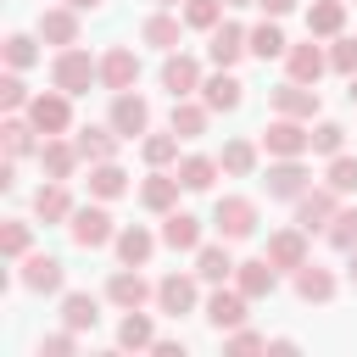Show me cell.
Instances as JSON below:
<instances>
[{"label": "cell", "mask_w": 357, "mask_h": 357, "mask_svg": "<svg viewBox=\"0 0 357 357\" xmlns=\"http://www.w3.org/2000/svg\"><path fill=\"white\" fill-rule=\"evenodd\" d=\"M201 128H206V112L190 106V100H173V134H178V139H195Z\"/></svg>", "instance_id": "cell-37"}, {"label": "cell", "mask_w": 357, "mask_h": 357, "mask_svg": "<svg viewBox=\"0 0 357 357\" xmlns=\"http://www.w3.org/2000/svg\"><path fill=\"white\" fill-rule=\"evenodd\" d=\"M351 284H357V245H351Z\"/></svg>", "instance_id": "cell-53"}, {"label": "cell", "mask_w": 357, "mask_h": 357, "mask_svg": "<svg viewBox=\"0 0 357 357\" xmlns=\"http://www.w3.org/2000/svg\"><path fill=\"white\" fill-rule=\"evenodd\" d=\"M145 45H156V50H173L178 45V17H167V11H156V17H145Z\"/></svg>", "instance_id": "cell-35"}, {"label": "cell", "mask_w": 357, "mask_h": 357, "mask_svg": "<svg viewBox=\"0 0 357 357\" xmlns=\"http://www.w3.org/2000/svg\"><path fill=\"white\" fill-rule=\"evenodd\" d=\"M223 167H229V173H251V167H257V151H251L245 139H229V145H223Z\"/></svg>", "instance_id": "cell-44"}, {"label": "cell", "mask_w": 357, "mask_h": 357, "mask_svg": "<svg viewBox=\"0 0 357 357\" xmlns=\"http://www.w3.org/2000/svg\"><path fill=\"white\" fill-rule=\"evenodd\" d=\"M346 28V6L340 0H312V11H307V33H340Z\"/></svg>", "instance_id": "cell-26"}, {"label": "cell", "mask_w": 357, "mask_h": 357, "mask_svg": "<svg viewBox=\"0 0 357 357\" xmlns=\"http://www.w3.org/2000/svg\"><path fill=\"white\" fill-rule=\"evenodd\" d=\"M284 67H290L296 84H318V73L329 67V56H324L318 45H290V50H284Z\"/></svg>", "instance_id": "cell-16"}, {"label": "cell", "mask_w": 357, "mask_h": 357, "mask_svg": "<svg viewBox=\"0 0 357 357\" xmlns=\"http://www.w3.org/2000/svg\"><path fill=\"white\" fill-rule=\"evenodd\" d=\"M245 50H251V45H245V28H234V22H218V28H212V45H206V56H212L218 67H234Z\"/></svg>", "instance_id": "cell-13"}, {"label": "cell", "mask_w": 357, "mask_h": 357, "mask_svg": "<svg viewBox=\"0 0 357 357\" xmlns=\"http://www.w3.org/2000/svg\"><path fill=\"white\" fill-rule=\"evenodd\" d=\"M156 301H162V312H190L195 307V279H184V273H167L162 284H156Z\"/></svg>", "instance_id": "cell-22"}, {"label": "cell", "mask_w": 357, "mask_h": 357, "mask_svg": "<svg viewBox=\"0 0 357 357\" xmlns=\"http://www.w3.org/2000/svg\"><path fill=\"white\" fill-rule=\"evenodd\" d=\"M89 190H95L100 201H112V195H123V190H128V173H123L117 162H95V173H89Z\"/></svg>", "instance_id": "cell-33"}, {"label": "cell", "mask_w": 357, "mask_h": 357, "mask_svg": "<svg viewBox=\"0 0 357 357\" xmlns=\"http://www.w3.org/2000/svg\"><path fill=\"white\" fill-rule=\"evenodd\" d=\"M240 89H245V84L229 78V67H223V73H212V78L201 84V100H206V112H234V106H240Z\"/></svg>", "instance_id": "cell-17"}, {"label": "cell", "mask_w": 357, "mask_h": 357, "mask_svg": "<svg viewBox=\"0 0 357 357\" xmlns=\"http://www.w3.org/2000/svg\"><path fill=\"white\" fill-rule=\"evenodd\" d=\"M134 78H139V61H134V50H128V45H117V50H106V56H100V84H106L112 95L134 89Z\"/></svg>", "instance_id": "cell-7"}, {"label": "cell", "mask_w": 357, "mask_h": 357, "mask_svg": "<svg viewBox=\"0 0 357 357\" xmlns=\"http://www.w3.org/2000/svg\"><path fill=\"white\" fill-rule=\"evenodd\" d=\"M324 234H329V245H335V251H351V245H357V206L335 212V223H329Z\"/></svg>", "instance_id": "cell-40"}, {"label": "cell", "mask_w": 357, "mask_h": 357, "mask_svg": "<svg viewBox=\"0 0 357 357\" xmlns=\"http://www.w3.org/2000/svg\"><path fill=\"white\" fill-rule=\"evenodd\" d=\"M50 78H56V89H67V95H84L95 78H100V61H89V50H61L56 56V67H50Z\"/></svg>", "instance_id": "cell-1"}, {"label": "cell", "mask_w": 357, "mask_h": 357, "mask_svg": "<svg viewBox=\"0 0 357 357\" xmlns=\"http://www.w3.org/2000/svg\"><path fill=\"white\" fill-rule=\"evenodd\" d=\"M329 190H335V195H351V190H357V156H346V151L329 156Z\"/></svg>", "instance_id": "cell-38"}, {"label": "cell", "mask_w": 357, "mask_h": 357, "mask_svg": "<svg viewBox=\"0 0 357 357\" xmlns=\"http://www.w3.org/2000/svg\"><path fill=\"white\" fill-rule=\"evenodd\" d=\"M307 167H301V156H279L273 167H268V195H284V201H296L301 190H307Z\"/></svg>", "instance_id": "cell-10"}, {"label": "cell", "mask_w": 357, "mask_h": 357, "mask_svg": "<svg viewBox=\"0 0 357 357\" xmlns=\"http://www.w3.org/2000/svg\"><path fill=\"white\" fill-rule=\"evenodd\" d=\"M268 262L273 268H301L307 262V229L296 223V229H279L273 240H268Z\"/></svg>", "instance_id": "cell-12"}, {"label": "cell", "mask_w": 357, "mask_h": 357, "mask_svg": "<svg viewBox=\"0 0 357 357\" xmlns=\"http://www.w3.org/2000/svg\"><path fill=\"white\" fill-rule=\"evenodd\" d=\"M33 56H39V50H33L28 33H11V39H6V61H11V67H33Z\"/></svg>", "instance_id": "cell-45"}, {"label": "cell", "mask_w": 357, "mask_h": 357, "mask_svg": "<svg viewBox=\"0 0 357 357\" xmlns=\"http://www.w3.org/2000/svg\"><path fill=\"white\" fill-rule=\"evenodd\" d=\"M229 346H234V351H262L268 340H262V335H251V329H234V335H229Z\"/></svg>", "instance_id": "cell-49"}, {"label": "cell", "mask_w": 357, "mask_h": 357, "mask_svg": "<svg viewBox=\"0 0 357 357\" xmlns=\"http://www.w3.org/2000/svg\"><path fill=\"white\" fill-rule=\"evenodd\" d=\"M73 162H78V145L45 134V145H39V167H45L50 178H73Z\"/></svg>", "instance_id": "cell-23"}, {"label": "cell", "mask_w": 357, "mask_h": 357, "mask_svg": "<svg viewBox=\"0 0 357 357\" xmlns=\"http://www.w3.org/2000/svg\"><path fill=\"white\" fill-rule=\"evenodd\" d=\"M162 245H173V251H201V218H190V212H167V223H162Z\"/></svg>", "instance_id": "cell-18"}, {"label": "cell", "mask_w": 357, "mask_h": 357, "mask_svg": "<svg viewBox=\"0 0 357 357\" xmlns=\"http://www.w3.org/2000/svg\"><path fill=\"white\" fill-rule=\"evenodd\" d=\"M39 33L50 39V45H73L78 39V11L67 6V11H39Z\"/></svg>", "instance_id": "cell-27"}, {"label": "cell", "mask_w": 357, "mask_h": 357, "mask_svg": "<svg viewBox=\"0 0 357 357\" xmlns=\"http://www.w3.org/2000/svg\"><path fill=\"white\" fill-rule=\"evenodd\" d=\"M73 145H78L84 162H112V156H117V128H112V134H106V128H84Z\"/></svg>", "instance_id": "cell-28"}, {"label": "cell", "mask_w": 357, "mask_h": 357, "mask_svg": "<svg viewBox=\"0 0 357 357\" xmlns=\"http://www.w3.org/2000/svg\"><path fill=\"white\" fill-rule=\"evenodd\" d=\"M67 6H73V11H95L100 0H67Z\"/></svg>", "instance_id": "cell-52"}, {"label": "cell", "mask_w": 357, "mask_h": 357, "mask_svg": "<svg viewBox=\"0 0 357 357\" xmlns=\"http://www.w3.org/2000/svg\"><path fill=\"white\" fill-rule=\"evenodd\" d=\"M73 335H78V329H73ZM73 335H50V340H45V351H73Z\"/></svg>", "instance_id": "cell-51"}, {"label": "cell", "mask_w": 357, "mask_h": 357, "mask_svg": "<svg viewBox=\"0 0 357 357\" xmlns=\"http://www.w3.org/2000/svg\"><path fill=\"white\" fill-rule=\"evenodd\" d=\"M245 45H251V56H257V61H273V56H284V50H290V45H284V33H279L273 22L251 28V33H245Z\"/></svg>", "instance_id": "cell-31"}, {"label": "cell", "mask_w": 357, "mask_h": 357, "mask_svg": "<svg viewBox=\"0 0 357 357\" xmlns=\"http://www.w3.org/2000/svg\"><path fill=\"white\" fill-rule=\"evenodd\" d=\"M151 251H156L151 229H139V223H134V229H117V257H123L128 268H139V262H145Z\"/></svg>", "instance_id": "cell-29"}, {"label": "cell", "mask_w": 357, "mask_h": 357, "mask_svg": "<svg viewBox=\"0 0 357 357\" xmlns=\"http://www.w3.org/2000/svg\"><path fill=\"white\" fill-rule=\"evenodd\" d=\"M329 67L346 73V78H357V39H340V45L329 50Z\"/></svg>", "instance_id": "cell-47"}, {"label": "cell", "mask_w": 357, "mask_h": 357, "mask_svg": "<svg viewBox=\"0 0 357 357\" xmlns=\"http://www.w3.org/2000/svg\"><path fill=\"white\" fill-rule=\"evenodd\" d=\"M223 6H229V0H184V22L212 33V28H218V17H223Z\"/></svg>", "instance_id": "cell-39"}, {"label": "cell", "mask_w": 357, "mask_h": 357, "mask_svg": "<svg viewBox=\"0 0 357 357\" xmlns=\"http://www.w3.org/2000/svg\"><path fill=\"white\" fill-rule=\"evenodd\" d=\"M212 223H218L223 240H251V234H257V206H251L245 195H223V201L212 206Z\"/></svg>", "instance_id": "cell-2"}, {"label": "cell", "mask_w": 357, "mask_h": 357, "mask_svg": "<svg viewBox=\"0 0 357 357\" xmlns=\"http://www.w3.org/2000/svg\"><path fill=\"white\" fill-rule=\"evenodd\" d=\"M0 106H6V112L28 106V89H22V78H17V73H6V78H0Z\"/></svg>", "instance_id": "cell-48"}, {"label": "cell", "mask_w": 357, "mask_h": 357, "mask_svg": "<svg viewBox=\"0 0 357 357\" xmlns=\"http://www.w3.org/2000/svg\"><path fill=\"white\" fill-rule=\"evenodd\" d=\"M117 346H156V335H151V318L134 307L123 324H117Z\"/></svg>", "instance_id": "cell-36"}, {"label": "cell", "mask_w": 357, "mask_h": 357, "mask_svg": "<svg viewBox=\"0 0 357 357\" xmlns=\"http://www.w3.org/2000/svg\"><path fill=\"white\" fill-rule=\"evenodd\" d=\"M173 156H178V134H151V139H145V162H151V167H167Z\"/></svg>", "instance_id": "cell-43"}, {"label": "cell", "mask_w": 357, "mask_h": 357, "mask_svg": "<svg viewBox=\"0 0 357 357\" xmlns=\"http://www.w3.org/2000/svg\"><path fill=\"white\" fill-rule=\"evenodd\" d=\"M268 17H284V11H296V0H257Z\"/></svg>", "instance_id": "cell-50"}, {"label": "cell", "mask_w": 357, "mask_h": 357, "mask_svg": "<svg viewBox=\"0 0 357 357\" xmlns=\"http://www.w3.org/2000/svg\"><path fill=\"white\" fill-rule=\"evenodd\" d=\"M156 6H178V0H156Z\"/></svg>", "instance_id": "cell-56"}, {"label": "cell", "mask_w": 357, "mask_h": 357, "mask_svg": "<svg viewBox=\"0 0 357 357\" xmlns=\"http://www.w3.org/2000/svg\"><path fill=\"white\" fill-rule=\"evenodd\" d=\"M61 318H67V329H95V318H100V307H95V296H84V290H73V296L61 301Z\"/></svg>", "instance_id": "cell-34"}, {"label": "cell", "mask_w": 357, "mask_h": 357, "mask_svg": "<svg viewBox=\"0 0 357 357\" xmlns=\"http://www.w3.org/2000/svg\"><path fill=\"white\" fill-rule=\"evenodd\" d=\"M22 284H28V290H45V296H50V290H61V262H56V257H45V251H39V257H28V262H22Z\"/></svg>", "instance_id": "cell-24"}, {"label": "cell", "mask_w": 357, "mask_h": 357, "mask_svg": "<svg viewBox=\"0 0 357 357\" xmlns=\"http://www.w3.org/2000/svg\"><path fill=\"white\" fill-rule=\"evenodd\" d=\"M262 145H268V156H301V151H312V128H301V117H273L262 128Z\"/></svg>", "instance_id": "cell-3"}, {"label": "cell", "mask_w": 357, "mask_h": 357, "mask_svg": "<svg viewBox=\"0 0 357 357\" xmlns=\"http://www.w3.org/2000/svg\"><path fill=\"white\" fill-rule=\"evenodd\" d=\"M296 296H301V301H329V296H335V273L318 268V262H301V268H296Z\"/></svg>", "instance_id": "cell-20"}, {"label": "cell", "mask_w": 357, "mask_h": 357, "mask_svg": "<svg viewBox=\"0 0 357 357\" xmlns=\"http://www.w3.org/2000/svg\"><path fill=\"white\" fill-rule=\"evenodd\" d=\"M139 201H145L151 212H167V206L178 201V173H173V178H167V173H151L145 190H139Z\"/></svg>", "instance_id": "cell-30"}, {"label": "cell", "mask_w": 357, "mask_h": 357, "mask_svg": "<svg viewBox=\"0 0 357 357\" xmlns=\"http://www.w3.org/2000/svg\"><path fill=\"white\" fill-rule=\"evenodd\" d=\"M312 151H318V156H340V151H346V128H340V123H318V128H312Z\"/></svg>", "instance_id": "cell-42"}, {"label": "cell", "mask_w": 357, "mask_h": 357, "mask_svg": "<svg viewBox=\"0 0 357 357\" xmlns=\"http://www.w3.org/2000/svg\"><path fill=\"white\" fill-rule=\"evenodd\" d=\"M162 89H167L173 100H184L190 89H201V67H195L190 56H167V61H162Z\"/></svg>", "instance_id": "cell-14"}, {"label": "cell", "mask_w": 357, "mask_h": 357, "mask_svg": "<svg viewBox=\"0 0 357 357\" xmlns=\"http://www.w3.org/2000/svg\"><path fill=\"white\" fill-rule=\"evenodd\" d=\"M273 112H279V117H301V123H312V117H318V89L290 78L284 89H273Z\"/></svg>", "instance_id": "cell-8"}, {"label": "cell", "mask_w": 357, "mask_h": 357, "mask_svg": "<svg viewBox=\"0 0 357 357\" xmlns=\"http://www.w3.org/2000/svg\"><path fill=\"white\" fill-rule=\"evenodd\" d=\"M234 273V257L223 251V245H201L195 251V279H206V284H223Z\"/></svg>", "instance_id": "cell-25"}, {"label": "cell", "mask_w": 357, "mask_h": 357, "mask_svg": "<svg viewBox=\"0 0 357 357\" xmlns=\"http://www.w3.org/2000/svg\"><path fill=\"white\" fill-rule=\"evenodd\" d=\"M0 251H6V257H22V251H28V223L11 218V223L0 229Z\"/></svg>", "instance_id": "cell-46"}, {"label": "cell", "mask_w": 357, "mask_h": 357, "mask_svg": "<svg viewBox=\"0 0 357 357\" xmlns=\"http://www.w3.org/2000/svg\"><path fill=\"white\" fill-rule=\"evenodd\" d=\"M245 301H251V296H245L240 284H234V290H212L206 324H212V329H240V324H245Z\"/></svg>", "instance_id": "cell-9"}, {"label": "cell", "mask_w": 357, "mask_h": 357, "mask_svg": "<svg viewBox=\"0 0 357 357\" xmlns=\"http://www.w3.org/2000/svg\"><path fill=\"white\" fill-rule=\"evenodd\" d=\"M229 6H257V0H229Z\"/></svg>", "instance_id": "cell-54"}, {"label": "cell", "mask_w": 357, "mask_h": 357, "mask_svg": "<svg viewBox=\"0 0 357 357\" xmlns=\"http://www.w3.org/2000/svg\"><path fill=\"white\" fill-rule=\"evenodd\" d=\"M0 134H6V156H28V151H33V134H39V128H33V123H17V117H11V123H6Z\"/></svg>", "instance_id": "cell-41"}, {"label": "cell", "mask_w": 357, "mask_h": 357, "mask_svg": "<svg viewBox=\"0 0 357 357\" xmlns=\"http://www.w3.org/2000/svg\"><path fill=\"white\" fill-rule=\"evenodd\" d=\"M234 284L257 301V296H273L279 273H273V262H268V257H257V262H234Z\"/></svg>", "instance_id": "cell-15"}, {"label": "cell", "mask_w": 357, "mask_h": 357, "mask_svg": "<svg viewBox=\"0 0 357 357\" xmlns=\"http://www.w3.org/2000/svg\"><path fill=\"white\" fill-rule=\"evenodd\" d=\"M212 178H218V162L212 156H184L178 162V184L184 190H212Z\"/></svg>", "instance_id": "cell-32"}, {"label": "cell", "mask_w": 357, "mask_h": 357, "mask_svg": "<svg viewBox=\"0 0 357 357\" xmlns=\"http://www.w3.org/2000/svg\"><path fill=\"white\" fill-rule=\"evenodd\" d=\"M106 296L123 307V312H134V307H145V296H151V284L134 273V268H123V273H112V284H106Z\"/></svg>", "instance_id": "cell-21"}, {"label": "cell", "mask_w": 357, "mask_h": 357, "mask_svg": "<svg viewBox=\"0 0 357 357\" xmlns=\"http://www.w3.org/2000/svg\"><path fill=\"white\" fill-rule=\"evenodd\" d=\"M351 106H357V78H351Z\"/></svg>", "instance_id": "cell-55"}, {"label": "cell", "mask_w": 357, "mask_h": 357, "mask_svg": "<svg viewBox=\"0 0 357 357\" xmlns=\"http://www.w3.org/2000/svg\"><path fill=\"white\" fill-rule=\"evenodd\" d=\"M335 212H340V206H335V190H301V195H296V223H301L307 234H312V229H329Z\"/></svg>", "instance_id": "cell-6"}, {"label": "cell", "mask_w": 357, "mask_h": 357, "mask_svg": "<svg viewBox=\"0 0 357 357\" xmlns=\"http://www.w3.org/2000/svg\"><path fill=\"white\" fill-rule=\"evenodd\" d=\"M28 123H33L39 134H61V128L73 123L67 89H56V95H33V100H28Z\"/></svg>", "instance_id": "cell-5"}, {"label": "cell", "mask_w": 357, "mask_h": 357, "mask_svg": "<svg viewBox=\"0 0 357 357\" xmlns=\"http://www.w3.org/2000/svg\"><path fill=\"white\" fill-rule=\"evenodd\" d=\"M67 234H73V245H84V251H95V245L117 240V234H112L106 206H78V212H73V223H67Z\"/></svg>", "instance_id": "cell-4"}, {"label": "cell", "mask_w": 357, "mask_h": 357, "mask_svg": "<svg viewBox=\"0 0 357 357\" xmlns=\"http://www.w3.org/2000/svg\"><path fill=\"white\" fill-rule=\"evenodd\" d=\"M145 123H151V106H145L139 95L123 89V95L112 100V128H117L123 139H134V134H145Z\"/></svg>", "instance_id": "cell-11"}, {"label": "cell", "mask_w": 357, "mask_h": 357, "mask_svg": "<svg viewBox=\"0 0 357 357\" xmlns=\"http://www.w3.org/2000/svg\"><path fill=\"white\" fill-rule=\"evenodd\" d=\"M33 212H39L45 223H61V218H73V201H67V178H50V184H39V195H33Z\"/></svg>", "instance_id": "cell-19"}]
</instances>
